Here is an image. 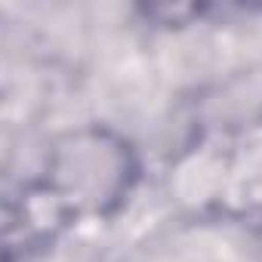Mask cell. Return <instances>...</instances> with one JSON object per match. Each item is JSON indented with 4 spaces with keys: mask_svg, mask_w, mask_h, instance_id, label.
<instances>
[{
    "mask_svg": "<svg viewBox=\"0 0 262 262\" xmlns=\"http://www.w3.org/2000/svg\"><path fill=\"white\" fill-rule=\"evenodd\" d=\"M53 185L65 201L83 210H105L126 194L133 164L129 151L111 133H77L65 148H59L53 164Z\"/></svg>",
    "mask_w": 262,
    "mask_h": 262,
    "instance_id": "6da1fadb",
    "label": "cell"
}]
</instances>
